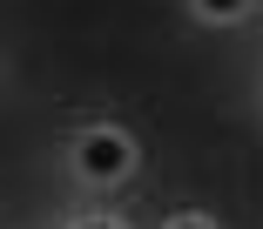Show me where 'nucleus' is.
<instances>
[{"label": "nucleus", "instance_id": "20e7f679", "mask_svg": "<svg viewBox=\"0 0 263 229\" xmlns=\"http://www.w3.org/2000/svg\"><path fill=\"white\" fill-rule=\"evenodd\" d=\"M169 229H209V222H196V216H182V222H169Z\"/></svg>", "mask_w": 263, "mask_h": 229}, {"label": "nucleus", "instance_id": "7ed1b4c3", "mask_svg": "<svg viewBox=\"0 0 263 229\" xmlns=\"http://www.w3.org/2000/svg\"><path fill=\"white\" fill-rule=\"evenodd\" d=\"M81 229H122V222H108V216H88V222H81Z\"/></svg>", "mask_w": 263, "mask_h": 229}, {"label": "nucleus", "instance_id": "f03ea898", "mask_svg": "<svg viewBox=\"0 0 263 229\" xmlns=\"http://www.w3.org/2000/svg\"><path fill=\"white\" fill-rule=\"evenodd\" d=\"M250 7V0H196V14H209V21H236Z\"/></svg>", "mask_w": 263, "mask_h": 229}, {"label": "nucleus", "instance_id": "f257e3e1", "mask_svg": "<svg viewBox=\"0 0 263 229\" xmlns=\"http://www.w3.org/2000/svg\"><path fill=\"white\" fill-rule=\"evenodd\" d=\"M128 162H135V142H128L122 128H95V135H81V148H74V168H81L88 182H122Z\"/></svg>", "mask_w": 263, "mask_h": 229}]
</instances>
